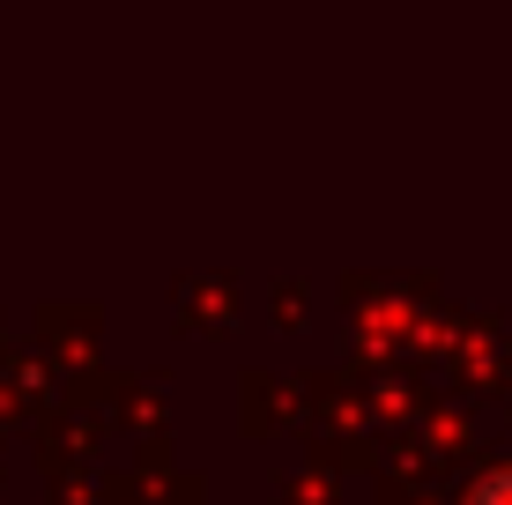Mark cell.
<instances>
[{"label": "cell", "mask_w": 512, "mask_h": 505, "mask_svg": "<svg viewBox=\"0 0 512 505\" xmlns=\"http://www.w3.org/2000/svg\"><path fill=\"white\" fill-rule=\"evenodd\" d=\"M468 505H512V468H490V476L468 491Z\"/></svg>", "instance_id": "cell-1"}]
</instances>
